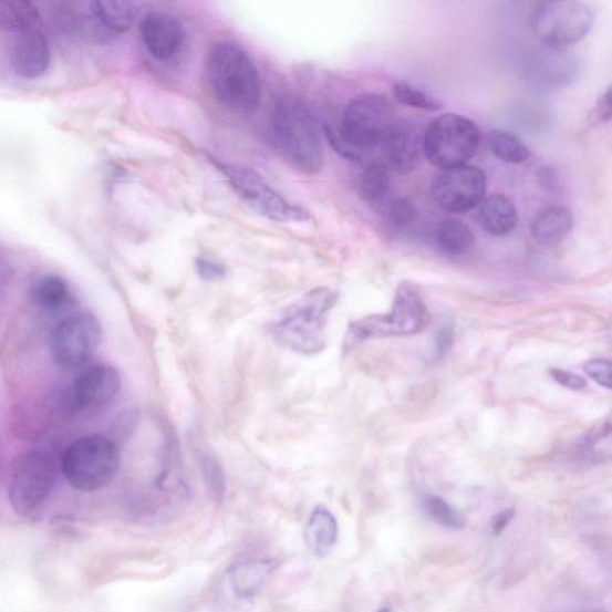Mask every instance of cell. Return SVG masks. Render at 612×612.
<instances>
[{"mask_svg":"<svg viewBox=\"0 0 612 612\" xmlns=\"http://www.w3.org/2000/svg\"><path fill=\"white\" fill-rule=\"evenodd\" d=\"M573 216L569 208L552 206L537 215L530 231L537 243L554 247L563 242L573 229Z\"/></svg>","mask_w":612,"mask_h":612,"instance_id":"18","label":"cell"},{"mask_svg":"<svg viewBox=\"0 0 612 612\" xmlns=\"http://www.w3.org/2000/svg\"><path fill=\"white\" fill-rule=\"evenodd\" d=\"M549 373L552 380L567 387V390L575 392L585 390L587 381L577 375V373L561 369H550Z\"/></svg>","mask_w":612,"mask_h":612,"instance_id":"32","label":"cell"},{"mask_svg":"<svg viewBox=\"0 0 612 612\" xmlns=\"http://www.w3.org/2000/svg\"><path fill=\"white\" fill-rule=\"evenodd\" d=\"M454 331L452 326H445L439 330L436 336V355L442 357L453 346Z\"/></svg>","mask_w":612,"mask_h":612,"instance_id":"35","label":"cell"},{"mask_svg":"<svg viewBox=\"0 0 612 612\" xmlns=\"http://www.w3.org/2000/svg\"><path fill=\"white\" fill-rule=\"evenodd\" d=\"M41 14L38 7L24 0H8L0 3V29L22 35L38 31Z\"/></svg>","mask_w":612,"mask_h":612,"instance_id":"22","label":"cell"},{"mask_svg":"<svg viewBox=\"0 0 612 612\" xmlns=\"http://www.w3.org/2000/svg\"><path fill=\"white\" fill-rule=\"evenodd\" d=\"M102 340V325L92 312L82 311L56 324L51 336L54 362L63 367H77L97 351Z\"/></svg>","mask_w":612,"mask_h":612,"instance_id":"11","label":"cell"},{"mask_svg":"<svg viewBox=\"0 0 612 612\" xmlns=\"http://www.w3.org/2000/svg\"><path fill=\"white\" fill-rule=\"evenodd\" d=\"M436 242L447 256L459 257L473 249L475 235L465 221L446 219L437 228Z\"/></svg>","mask_w":612,"mask_h":612,"instance_id":"23","label":"cell"},{"mask_svg":"<svg viewBox=\"0 0 612 612\" xmlns=\"http://www.w3.org/2000/svg\"><path fill=\"white\" fill-rule=\"evenodd\" d=\"M137 6L124 0H97L89 6L95 31L103 39H113L128 31L137 18Z\"/></svg>","mask_w":612,"mask_h":612,"instance_id":"17","label":"cell"},{"mask_svg":"<svg viewBox=\"0 0 612 612\" xmlns=\"http://www.w3.org/2000/svg\"><path fill=\"white\" fill-rule=\"evenodd\" d=\"M488 146L492 155L500 160L519 164L530 159V148L516 134L504 129H492L488 136Z\"/></svg>","mask_w":612,"mask_h":612,"instance_id":"24","label":"cell"},{"mask_svg":"<svg viewBox=\"0 0 612 612\" xmlns=\"http://www.w3.org/2000/svg\"><path fill=\"white\" fill-rule=\"evenodd\" d=\"M416 208L412 200L398 198L391 203L386 210V219L394 231L409 229L416 220Z\"/></svg>","mask_w":612,"mask_h":612,"instance_id":"30","label":"cell"},{"mask_svg":"<svg viewBox=\"0 0 612 612\" xmlns=\"http://www.w3.org/2000/svg\"><path fill=\"white\" fill-rule=\"evenodd\" d=\"M515 517L514 509H506L495 516L491 520V529L496 536H500Z\"/></svg>","mask_w":612,"mask_h":612,"instance_id":"37","label":"cell"},{"mask_svg":"<svg viewBox=\"0 0 612 612\" xmlns=\"http://www.w3.org/2000/svg\"><path fill=\"white\" fill-rule=\"evenodd\" d=\"M207 80L217 100L234 113L251 114L261 101V82L248 52L235 41L214 44L206 61Z\"/></svg>","mask_w":612,"mask_h":612,"instance_id":"2","label":"cell"},{"mask_svg":"<svg viewBox=\"0 0 612 612\" xmlns=\"http://www.w3.org/2000/svg\"><path fill=\"white\" fill-rule=\"evenodd\" d=\"M138 415L134 412H128L118 419L115 426L116 437H128L132 433V428L137 425Z\"/></svg>","mask_w":612,"mask_h":612,"instance_id":"36","label":"cell"},{"mask_svg":"<svg viewBox=\"0 0 612 612\" xmlns=\"http://www.w3.org/2000/svg\"><path fill=\"white\" fill-rule=\"evenodd\" d=\"M431 322L422 295L411 282L400 283L390 313L372 315L353 322L345 338L350 351L372 338L407 336L421 333Z\"/></svg>","mask_w":612,"mask_h":612,"instance_id":"5","label":"cell"},{"mask_svg":"<svg viewBox=\"0 0 612 612\" xmlns=\"http://www.w3.org/2000/svg\"><path fill=\"white\" fill-rule=\"evenodd\" d=\"M28 294L34 305L46 311L65 308L71 298L68 282L55 274L38 277L29 287Z\"/></svg>","mask_w":612,"mask_h":612,"instance_id":"21","label":"cell"},{"mask_svg":"<svg viewBox=\"0 0 612 612\" xmlns=\"http://www.w3.org/2000/svg\"><path fill=\"white\" fill-rule=\"evenodd\" d=\"M338 294L320 288L304 294L283 310L272 325V334L281 346L295 353L312 355L325 348L328 313L335 307Z\"/></svg>","mask_w":612,"mask_h":612,"instance_id":"4","label":"cell"},{"mask_svg":"<svg viewBox=\"0 0 612 612\" xmlns=\"http://www.w3.org/2000/svg\"><path fill=\"white\" fill-rule=\"evenodd\" d=\"M378 612H391V610L385 608V609L380 610Z\"/></svg>","mask_w":612,"mask_h":612,"instance_id":"38","label":"cell"},{"mask_svg":"<svg viewBox=\"0 0 612 612\" xmlns=\"http://www.w3.org/2000/svg\"><path fill=\"white\" fill-rule=\"evenodd\" d=\"M271 134L278 153L291 168L305 175H315L322 169L321 129L302 101L287 95L276 101Z\"/></svg>","mask_w":612,"mask_h":612,"instance_id":"3","label":"cell"},{"mask_svg":"<svg viewBox=\"0 0 612 612\" xmlns=\"http://www.w3.org/2000/svg\"><path fill=\"white\" fill-rule=\"evenodd\" d=\"M593 22L592 9L579 0L541 3L530 17L533 35L556 49L569 48L585 39Z\"/></svg>","mask_w":612,"mask_h":612,"instance_id":"9","label":"cell"},{"mask_svg":"<svg viewBox=\"0 0 612 612\" xmlns=\"http://www.w3.org/2000/svg\"><path fill=\"white\" fill-rule=\"evenodd\" d=\"M593 118L601 124L609 123L611 118V86L606 89V92L597 101L595 108L593 111Z\"/></svg>","mask_w":612,"mask_h":612,"instance_id":"34","label":"cell"},{"mask_svg":"<svg viewBox=\"0 0 612 612\" xmlns=\"http://www.w3.org/2000/svg\"><path fill=\"white\" fill-rule=\"evenodd\" d=\"M419 131L411 124L398 123L387 132L381 143V163L397 174H411L421 166L424 144Z\"/></svg>","mask_w":612,"mask_h":612,"instance_id":"14","label":"cell"},{"mask_svg":"<svg viewBox=\"0 0 612 612\" xmlns=\"http://www.w3.org/2000/svg\"><path fill=\"white\" fill-rule=\"evenodd\" d=\"M395 124L390 98L381 94H364L348 104L338 129L325 126L324 133L339 155L363 162L370 153L377 151Z\"/></svg>","mask_w":612,"mask_h":612,"instance_id":"1","label":"cell"},{"mask_svg":"<svg viewBox=\"0 0 612 612\" xmlns=\"http://www.w3.org/2000/svg\"><path fill=\"white\" fill-rule=\"evenodd\" d=\"M390 188V169H387L380 160L370 163L360 181V193L362 199L370 205H376L386 197Z\"/></svg>","mask_w":612,"mask_h":612,"instance_id":"25","label":"cell"},{"mask_svg":"<svg viewBox=\"0 0 612 612\" xmlns=\"http://www.w3.org/2000/svg\"><path fill=\"white\" fill-rule=\"evenodd\" d=\"M198 274L207 281H218L226 277L227 271L224 266L206 259H198L196 262Z\"/></svg>","mask_w":612,"mask_h":612,"instance_id":"33","label":"cell"},{"mask_svg":"<svg viewBox=\"0 0 612 612\" xmlns=\"http://www.w3.org/2000/svg\"><path fill=\"white\" fill-rule=\"evenodd\" d=\"M338 533V521L333 514L324 507H318L308 521L305 542L313 554L324 557L335 546Z\"/></svg>","mask_w":612,"mask_h":612,"instance_id":"20","label":"cell"},{"mask_svg":"<svg viewBox=\"0 0 612 612\" xmlns=\"http://www.w3.org/2000/svg\"><path fill=\"white\" fill-rule=\"evenodd\" d=\"M424 507L427 515L443 528L459 530L466 526L465 517L438 496H427L424 499Z\"/></svg>","mask_w":612,"mask_h":612,"instance_id":"28","label":"cell"},{"mask_svg":"<svg viewBox=\"0 0 612 612\" xmlns=\"http://www.w3.org/2000/svg\"><path fill=\"white\" fill-rule=\"evenodd\" d=\"M611 369L612 365L606 360H592L584 365L587 375L606 390H611Z\"/></svg>","mask_w":612,"mask_h":612,"instance_id":"31","label":"cell"},{"mask_svg":"<svg viewBox=\"0 0 612 612\" xmlns=\"http://www.w3.org/2000/svg\"><path fill=\"white\" fill-rule=\"evenodd\" d=\"M270 572L271 566L263 561L237 567L231 574L234 590L241 597L253 595L261 589Z\"/></svg>","mask_w":612,"mask_h":612,"instance_id":"26","label":"cell"},{"mask_svg":"<svg viewBox=\"0 0 612 612\" xmlns=\"http://www.w3.org/2000/svg\"><path fill=\"white\" fill-rule=\"evenodd\" d=\"M479 220L487 234L500 237L515 231L518 227L519 215L509 198L500 196V194H492L480 204Z\"/></svg>","mask_w":612,"mask_h":612,"instance_id":"19","label":"cell"},{"mask_svg":"<svg viewBox=\"0 0 612 612\" xmlns=\"http://www.w3.org/2000/svg\"><path fill=\"white\" fill-rule=\"evenodd\" d=\"M121 468V450L112 438L87 436L71 443L63 454L62 471L66 481L82 491L107 487Z\"/></svg>","mask_w":612,"mask_h":612,"instance_id":"6","label":"cell"},{"mask_svg":"<svg viewBox=\"0 0 612 612\" xmlns=\"http://www.w3.org/2000/svg\"><path fill=\"white\" fill-rule=\"evenodd\" d=\"M480 142L481 132L469 117L444 114L424 134V155L443 170L466 166L479 151Z\"/></svg>","mask_w":612,"mask_h":612,"instance_id":"7","label":"cell"},{"mask_svg":"<svg viewBox=\"0 0 612 612\" xmlns=\"http://www.w3.org/2000/svg\"><path fill=\"white\" fill-rule=\"evenodd\" d=\"M121 386V375L115 367L106 364L93 365L53 397V406L62 413L102 408L110 405Z\"/></svg>","mask_w":612,"mask_h":612,"instance_id":"12","label":"cell"},{"mask_svg":"<svg viewBox=\"0 0 612 612\" xmlns=\"http://www.w3.org/2000/svg\"><path fill=\"white\" fill-rule=\"evenodd\" d=\"M394 97L405 106L426 112H437L443 108L442 102L429 93L408 82L398 81L393 86Z\"/></svg>","mask_w":612,"mask_h":612,"instance_id":"27","label":"cell"},{"mask_svg":"<svg viewBox=\"0 0 612 612\" xmlns=\"http://www.w3.org/2000/svg\"><path fill=\"white\" fill-rule=\"evenodd\" d=\"M56 459L44 450L22 454L14 460L9 499L14 512L31 516L49 499L56 486Z\"/></svg>","mask_w":612,"mask_h":612,"instance_id":"8","label":"cell"},{"mask_svg":"<svg viewBox=\"0 0 612 612\" xmlns=\"http://www.w3.org/2000/svg\"><path fill=\"white\" fill-rule=\"evenodd\" d=\"M50 42L42 32L33 31L19 35L12 50L14 72L24 80H37L50 68Z\"/></svg>","mask_w":612,"mask_h":612,"instance_id":"16","label":"cell"},{"mask_svg":"<svg viewBox=\"0 0 612 612\" xmlns=\"http://www.w3.org/2000/svg\"><path fill=\"white\" fill-rule=\"evenodd\" d=\"M198 460L201 473L216 499H221L226 491V473L218 457L207 449H198Z\"/></svg>","mask_w":612,"mask_h":612,"instance_id":"29","label":"cell"},{"mask_svg":"<svg viewBox=\"0 0 612 612\" xmlns=\"http://www.w3.org/2000/svg\"><path fill=\"white\" fill-rule=\"evenodd\" d=\"M215 166L226 176L229 185L252 211L280 222H304L310 217L303 208L282 198L256 172L234 164L214 160Z\"/></svg>","mask_w":612,"mask_h":612,"instance_id":"10","label":"cell"},{"mask_svg":"<svg viewBox=\"0 0 612 612\" xmlns=\"http://www.w3.org/2000/svg\"><path fill=\"white\" fill-rule=\"evenodd\" d=\"M487 177L483 169L460 166L444 169L433 180L431 193L436 204L447 214H467L484 201Z\"/></svg>","mask_w":612,"mask_h":612,"instance_id":"13","label":"cell"},{"mask_svg":"<svg viewBox=\"0 0 612 612\" xmlns=\"http://www.w3.org/2000/svg\"><path fill=\"white\" fill-rule=\"evenodd\" d=\"M141 37L156 61L168 62L183 48L185 29L172 14L153 11L146 13L142 21Z\"/></svg>","mask_w":612,"mask_h":612,"instance_id":"15","label":"cell"}]
</instances>
